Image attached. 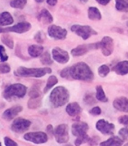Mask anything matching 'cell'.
<instances>
[{
  "instance_id": "23",
  "label": "cell",
  "mask_w": 128,
  "mask_h": 146,
  "mask_svg": "<svg viewBox=\"0 0 128 146\" xmlns=\"http://www.w3.org/2000/svg\"><path fill=\"white\" fill-rule=\"evenodd\" d=\"M66 111L70 116H76L81 112V107L77 102L70 103L67 105Z\"/></svg>"
},
{
  "instance_id": "25",
  "label": "cell",
  "mask_w": 128,
  "mask_h": 146,
  "mask_svg": "<svg viewBox=\"0 0 128 146\" xmlns=\"http://www.w3.org/2000/svg\"><path fill=\"white\" fill-rule=\"evenodd\" d=\"M1 41L5 46H6L10 49H13L14 48V42L13 38L9 34L4 33L1 36Z\"/></svg>"
},
{
  "instance_id": "44",
  "label": "cell",
  "mask_w": 128,
  "mask_h": 146,
  "mask_svg": "<svg viewBox=\"0 0 128 146\" xmlns=\"http://www.w3.org/2000/svg\"><path fill=\"white\" fill-rule=\"evenodd\" d=\"M99 140H100V139L98 137L91 138V140L89 141L90 145H97Z\"/></svg>"
},
{
  "instance_id": "35",
  "label": "cell",
  "mask_w": 128,
  "mask_h": 146,
  "mask_svg": "<svg viewBox=\"0 0 128 146\" xmlns=\"http://www.w3.org/2000/svg\"><path fill=\"white\" fill-rule=\"evenodd\" d=\"M9 60V55H7L6 50L3 46L0 45V61L2 63H5Z\"/></svg>"
},
{
  "instance_id": "48",
  "label": "cell",
  "mask_w": 128,
  "mask_h": 146,
  "mask_svg": "<svg viewBox=\"0 0 128 146\" xmlns=\"http://www.w3.org/2000/svg\"><path fill=\"white\" fill-rule=\"evenodd\" d=\"M45 0H35V2H38V3H41V2H43Z\"/></svg>"
},
{
  "instance_id": "52",
  "label": "cell",
  "mask_w": 128,
  "mask_h": 146,
  "mask_svg": "<svg viewBox=\"0 0 128 146\" xmlns=\"http://www.w3.org/2000/svg\"><path fill=\"white\" fill-rule=\"evenodd\" d=\"M0 146H2V143L1 142H0Z\"/></svg>"
},
{
  "instance_id": "12",
  "label": "cell",
  "mask_w": 128,
  "mask_h": 146,
  "mask_svg": "<svg viewBox=\"0 0 128 146\" xmlns=\"http://www.w3.org/2000/svg\"><path fill=\"white\" fill-rule=\"evenodd\" d=\"M96 128L105 135H112L115 132V125L105 120H98L96 124Z\"/></svg>"
},
{
  "instance_id": "6",
  "label": "cell",
  "mask_w": 128,
  "mask_h": 146,
  "mask_svg": "<svg viewBox=\"0 0 128 146\" xmlns=\"http://www.w3.org/2000/svg\"><path fill=\"white\" fill-rule=\"evenodd\" d=\"M71 31L80 37H81L85 40L90 38L91 36L97 34V32H96L91 27L87 26V25L75 24V25L71 27Z\"/></svg>"
},
{
  "instance_id": "1",
  "label": "cell",
  "mask_w": 128,
  "mask_h": 146,
  "mask_svg": "<svg viewBox=\"0 0 128 146\" xmlns=\"http://www.w3.org/2000/svg\"><path fill=\"white\" fill-rule=\"evenodd\" d=\"M70 77L75 80L91 81L93 79V73L91 69L84 62H78L70 68Z\"/></svg>"
},
{
  "instance_id": "30",
  "label": "cell",
  "mask_w": 128,
  "mask_h": 146,
  "mask_svg": "<svg viewBox=\"0 0 128 146\" xmlns=\"http://www.w3.org/2000/svg\"><path fill=\"white\" fill-rule=\"evenodd\" d=\"M29 96L30 98H40L41 96V92L40 88L38 86H33L29 91Z\"/></svg>"
},
{
  "instance_id": "20",
  "label": "cell",
  "mask_w": 128,
  "mask_h": 146,
  "mask_svg": "<svg viewBox=\"0 0 128 146\" xmlns=\"http://www.w3.org/2000/svg\"><path fill=\"white\" fill-rule=\"evenodd\" d=\"M113 70L119 75H125L128 74V61H121L113 68Z\"/></svg>"
},
{
  "instance_id": "27",
  "label": "cell",
  "mask_w": 128,
  "mask_h": 146,
  "mask_svg": "<svg viewBox=\"0 0 128 146\" xmlns=\"http://www.w3.org/2000/svg\"><path fill=\"white\" fill-rule=\"evenodd\" d=\"M96 98L98 101L100 102H106L108 101V98H106V94H105L104 91H103V89L101 86H98L96 87Z\"/></svg>"
},
{
  "instance_id": "7",
  "label": "cell",
  "mask_w": 128,
  "mask_h": 146,
  "mask_svg": "<svg viewBox=\"0 0 128 146\" xmlns=\"http://www.w3.org/2000/svg\"><path fill=\"white\" fill-rule=\"evenodd\" d=\"M31 126L30 120L23 117H18L14 120L11 125V129L14 133H23L29 129Z\"/></svg>"
},
{
  "instance_id": "46",
  "label": "cell",
  "mask_w": 128,
  "mask_h": 146,
  "mask_svg": "<svg viewBox=\"0 0 128 146\" xmlns=\"http://www.w3.org/2000/svg\"><path fill=\"white\" fill-rule=\"evenodd\" d=\"M98 3H100V5H106L108 3L110 2L111 0H96Z\"/></svg>"
},
{
  "instance_id": "4",
  "label": "cell",
  "mask_w": 128,
  "mask_h": 146,
  "mask_svg": "<svg viewBox=\"0 0 128 146\" xmlns=\"http://www.w3.org/2000/svg\"><path fill=\"white\" fill-rule=\"evenodd\" d=\"M51 69L49 68H28L20 67L14 71V75L23 77H41L47 74H51Z\"/></svg>"
},
{
  "instance_id": "16",
  "label": "cell",
  "mask_w": 128,
  "mask_h": 146,
  "mask_svg": "<svg viewBox=\"0 0 128 146\" xmlns=\"http://www.w3.org/2000/svg\"><path fill=\"white\" fill-rule=\"evenodd\" d=\"M87 130H88V125L85 122L75 123L72 127V134L77 137L86 135Z\"/></svg>"
},
{
  "instance_id": "53",
  "label": "cell",
  "mask_w": 128,
  "mask_h": 146,
  "mask_svg": "<svg viewBox=\"0 0 128 146\" xmlns=\"http://www.w3.org/2000/svg\"><path fill=\"white\" fill-rule=\"evenodd\" d=\"M127 58H128V53H127Z\"/></svg>"
},
{
  "instance_id": "17",
  "label": "cell",
  "mask_w": 128,
  "mask_h": 146,
  "mask_svg": "<svg viewBox=\"0 0 128 146\" xmlns=\"http://www.w3.org/2000/svg\"><path fill=\"white\" fill-rule=\"evenodd\" d=\"M113 106L115 109L121 112H128V98L120 97L113 102Z\"/></svg>"
},
{
  "instance_id": "38",
  "label": "cell",
  "mask_w": 128,
  "mask_h": 146,
  "mask_svg": "<svg viewBox=\"0 0 128 146\" xmlns=\"http://www.w3.org/2000/svg\"><path fill=\"white\" fill-rule=\"evenodd\" d=\"M119 135L124 140L128 139V128H122L119 130Z\"/></svg>"
},
{
  "instance_id": "42",
  "label": "cell",
  "mask_w": 128,
  "mask_h": 146,
  "mask_svg": "<svg viewBox=\"0 0 128 146\" xmlns=\"http://www.w3.org/2000/svg\"><path fill=\"white\" fill-rule=\"evenodd\" d=\"M60 76L63 78H68L70 77V68H64L60 73Z\"/></svg>"
},
{
  "instance_id": "3",
  "label": "cell",
  "mask_w": 128,
  "mask_h": 146,
  "mask_svg": "<svg viewBox=\"0 0 128 146\" xmlns=\"http://www.w3.org/2000/svg\"><path fill=\"white\" fill-rule=\"evenodd\" d=\"M70 99V93L63 86H57L52 90L50 95V101L55 108L66 105Z\"/></svg>"
},
{
  "instance_id": "31",
  "label": "cell",
  "mask_w": 128,
  "mask_h": 146,
  "mask_svg": "<svg viewBox=\"0 0 128 146\" xmlns=\"http://www.w3.org/2000/svg\"><path fill=\"white\" fill-rule=\"evenodd\" d=\"M58 83V80L56 78L55 76H49V78H48V81H47V83H46V86L45 89H44V92L46 93L49 90H51V88L55 86L56 83Z\"/></svg>"
},
{
  "instance_id": "9",
  "label": "cell",
  "mask_w": 128,
  "mask_h": 146,
  "mask_svg": "<svg viewBox=\"0 0 128 146\" xmlns=\"http://www.w3.org/2000/svg\"><path fill=\"white\" fill-rule=\"evenodd\" d=\"M54 135L55 136L56 141L58 143H66L69 141V133L68 127L66 124H60L54 129Z\"/></svg>"
},
{
  "instance_id": "41",
  "label": "cell",
  "mask_w": 128,
  "mask_h": 146,
  "mask_svg": "<svg viewBox=\"0 0 128 146\" xmlns=\"http://www.w3.org/2000/svg\"><path fill=\"white\" fill-rule=\"evenodd\" d=\"M118 122H119L121 124H123L124 125V126L128 127V115L121 116V117L118 118Z\"/></svg>"
},
{
  "instance_id": "39",
  "label": "cell",
  "mask_w": 128,
  "mask_h": 146,
  "mask_svg": "<svg viewBox=\"0 0 128 146\" xmlns=\"http://www.w3.org/2000/svg\"><path fill=\"white\" fill-rule=\"evenodd\" d=\"M43 34L41 33V31H39V32H37L36 34L35 35V37H34V39H35V41L37 42H39V43H42L44 42V36Z\"/></svg>"
},
{
  "instance_id": "55",
  "label": "cell",
  "mask_w": 128,
  "mask_h": 146,
  "mask_svg": "<svg viewBox=\"0 0 128 146\" xmlns=\"http://www.w3.org/2000/svg\"><path fill=\"white\" fill-rule=\"evenodd\" d=\"M127 26H128V22H127Z\"/></svg>"
},
{
  "instance_id": "13",
  "label": "cell",
  "mask_w": 128,
  "mask_h": 146,
  "mask_svg": "<svg viewBox=\"0 0 128 146\" xmlns=\"http://www.w3.org/2000/svg\"><path fill=\"white\" fill-rule=\"evenodd\" d=\"M52 56L54 60L60 64L67 63L70 60V55L66 51L59 47H55L52 50Z\"/></svg>"
},
{
  "instance_id": "47",
  "label": "cell",
  "mask_w": 128,
  "mask_h": 146,
  "mask_svg": "<svg viewBox=\"0 0 128 146\" xmlns=\"http://www.w3.org/2000/svg\"><path fill=\"white\" fill-rule=\"evenodd\" d=\"M47 3L51 6H54L57 3V0H47Z\"/></svg>"
},
{
  "instance_id": "50",
  "label": "cell",
  "mask_w": 128,
  "mask_h": 146,
  "mask_svg": "<svg viewBox=\"0 0 128 146\" xmlns=\"http://www.w3.org/2000/svg\"><path fill=\"white\" fill-rule=\"evenodd\" d=\"M124 146H128V143H127V144L126 145H124Z\"/></svg>"
},
{
  "instance_id": "45",
  "label": "cell",
  "mask_w": 128,
  "mask_h": 146,
  "mask_svg": "<svg viewBox=\"0 0 128 146\" xmlns=\"http://www.w3.org/2000/svg\"><path fill=\"white\" fill-rule=\"evenodd\" d=\"M47 133H48L49 135H54V129L53 128V127L51 125H48L47 127Z\"/></svg>"
},
{
  "instance_id": "54",
  "label": "cell",
  "mask_w": 128,
  "mask_h": 146,
  "mask_svg": "<svg viewBox=\"0 0 128 146\" xmlns=\"http://www.w3.org/2000/svg\"><path fill=\"white\" fill-rule=\"evenodd\" d=\"M126 1H127V2H128V0H126Z\"/></svg>"
},
{
  "instance_id": "33",
  "label": "cell",
  "mask_w": 128,
  "mask_h": 146,
  "mask_svg": "<svg viewBox=\"0 0 128 146\" xmlns=\"http://www.w3.org/2000/svg\"><path fill=\"white\" fill-rule=\"evenodd\" d=\"M90 140H91V138H90L87 134H86V135H81V136H79V137H77L76 140L75 141V146H80L81 145L83 144V143L89 142Z\"/></svg>"
},
{
  "instance_id": "28",
  "label": "cell",
  "mask_w": 128,
  "mask_h": 146,
  "mask_svg": "<svg viewBox=\"0 0 128 146\" xmlns=\"http://www.w3.org/2000/svg\"><path fill=\"white\" fill-rule=\"evenodd\" d=\"M115 8L117 11L128 12V2L126 0H115Z\"/></svg>"
},
{
  "instance_id": "32",
  "label": "cell",
  "mask_w": 128,
  "mask_h": 146,
  "mask_svg": "<svg viewBox=\"0 0 128 146\" xmlns=\"http://www.w3.org/2000/svg\"><path fill=\"white\" fill-rule=\"evenodd\" d=\"M40 61L44 65H51L53 63V60L48 52H45L40 56Z\"/></svg>"
},
{
  "instance_id": "34",
  "label": "cell",
  "mask_w": 128,
  "mask_h": 146,
  "mask_svg": "<svg viewBox=\"0 0 128 146\" xmlns=\"http://www.w3.org/2000/svg\"><path fill=\"white\" fill-rule=\"evenodd\" d=\"M109 72H110V69H109V68L106 64H102V65H101L100 68H98V74L102 77L106 76Z\"/></svg>"
},
{
  "instance_id": "22",
  "label": "cell",
  "mask_w": 128,
  "mask_h": 146,
  "mask_svg": "<svg viewBox=\"0 0 128 146\" xmlns=\"http://www.w3.org/2000/svg\"><path fill=\"white\" fill-rule=\"evenodd\" d=\"M123 139L118 136H112L109 139L100 143V146H121Z\"/></svg>"
},
{
  "instance_id": "15",
  "label": "cell",
  "mask_w": 128,
  "mask_h": 146,
  "mask_svg": "<svg viewBox=\"0 0 128 146\" xmlns=\"http://www.w3.org/2000/svg\"><path fill=\"white\" fill-rule=\"evenodd\" d=\"M22 111H23L22 106L15 105V106H13V107L5 110L2 113V117L4 120L10 121V120H13L14 118H15L18 115V113H20Z\"/></svg>"
},
{
  "instance_id": "43",
  "label": "cell",
  "mask_w": 128,
  "mask_h": 146,
  "mask_svg": "<svg viewBox=\"0 0 128 146\" xmlns=\"http://www.w3.org/2000/svg\"><path fill=\"white\" fill-rule=\"evenodd\" d=\"M101 109H100V107H94L93 108L91 111H90V113H91L92 115L96 116V115H100L101 113Z\"/></svg>"
},
{
  "instance_id": "11",
  "label": "cell",
  "mask_w": 128,
  "mask_h": 146,
  "mask_svg": "<svg viewBox=\"0 0 128 146\" xmlns=\"http://www.w3.org/2000/svg\"><path fill=\"white\" fill-rule=\"evenodd\" d=\"M99 43H100V48H101L103 55L109 56L112 55L114 50V41L111 37H103Z\"/></svg>"
},
{
  "instance_id": "51",
  "label": "cell",
  "mask_w": 128,
  "mask_h": 146,
  "mask_svg": "<svg viewBox=\"0 0 128 146\" xmlns=\"http://www.w3.org/2000/svg\"><path fill=\"white\" fill-rule=\"evenodd\" d=\"M66 146H72V145H67Z\"/></svg>"
},
{
  "instance_id": "2",
  "label": "cell",
  "mask_w": 128,
  "mask_h": 146,
  "mask_svg": "<svg viewBox=\"0 0 128 146\" xmlns=\"http://www.w3.org/2000/svg\"><path fill=\"white\" fill-rule=\"evenodd\" d=\"M27 92V87L21 83H13L7 86L2 92V97L9 101L13 98H24Z\"/></svg>"
},
{
  "instance_id": "26",
  "label": "cell",
  "mask_w": 128,
  "mask_h": 146,
  "mask_svg": "<svg viewBox=\"0 0 128 146\" xmlns=\"http://www.w3.org/2000/svg\"><path fill=\"white\" fill-rule=\"evenodd\" d=\"M41 98H30V100L27 102V107L30 109H37L41 107Z\"/></svg>"
},
{
  "instance_id": "40",
  "label": "cell",
  "mask_w": 128,
  "mask_h": 146,
  "mask_svg": "<svg viewBox=\"0 0 128 146\" xmlns=\"http://www.w3.org/2000/svg\"><path fill=\"white\" fill-rule=\"evenodd\" d=\"M85 102L86 104L87 105H93V104H95L96 103V101L95 99L93 98V96H90V95H87L85 97Z\"/></svg>"
},
{
  "instance_id": "49",
  "label": "cell",
  "mask_w": 128,
  "mask_h": 146,
  "mask_svg": "<svg viewBox=\"0 0 128 146\" xmlns=\"http://www.w3.org/2000/svg\"><path fill=\"white\" fill-rule=\"evenodd\" d=\"M81 2H87L88 0H80Z\"/></svg>"
},
{
  "instance_id": "14",
  "label": "cell",
  "mask_w": 128,
  "mask_h": 146,
  "mask_svg": "<svg viewBox=\"0 0 128 146\" xmlns=\"http://www.w3.org/2000/svg\"><path fill=\"white\" fill-rule=\"evenodd\" d=\"M96 49V48H100V43H95V44H90V45H80V46H77L76 48H73L71 51V53L73 56L78 57L84 55L85 54L88 52L91 49Z\"/></svg>"
},
{
  "instance_id": "29",
  "label": "cell",
  "mask_w": 128,
  "mask_h": 146,
  "mask_svg": "<svg viewBox=\"0 0 128 146\" xmlns=\"http://www.w3.org/2000/svg\"><path fill=\"white\" fill-rule=\"evenodd\" d=\"M27 0H11L10 2V6L13 9H23L26 6Z\"/></svg>"
},
{
  "instance_id": "24",
  "label": "cell",
  "mask_w": 128,
  "mask_h": 146,
  "mask_svg": "<svg viewBox=\"0 0 128 146\" xmlns=\"http://www.w3.org/2000/svg\"><path fill=\"white\" fill-rule=\"evenodd\" d=\"M88 18L92 21H100L102 18V15L97 8L90 7L88 9Z\"/></svg>"
},
{
  "instance_id": "8",
  "label": "cell",
  "mask_w": 128,
  "mask_h": 146,
  "mask_svg": "<svg viewBox=\"0 0 128 146\" xmlns=\"http://www.w3.org/2000/svg\"><path fill=\"white\" fill-rule=\"evenodd\" d=\"M26 141L33 142L34 144H44L48 142V135L43 132H31L27 133L24 135Z\"/></svg>"
},
{
  "instance_id": "5",
  "label": "cell",
  "mask_w": 128,
  "mask_h": 146,
  "mask_svg": "<svg viewBox=\"0 0 128 146\" xmlns=\"http://www.w3.org/2000/svg\"><path fill=\"white\" fill-rule=\"evenodd\" d=\"M30 23L26 21L19 22L15 25L7 27H0V33H24L28 32L31 29Z\"/></svg>"
},
{
  "instance_id": "18",
  "label": "cell",
  "mask_w": 128,
  "mask_h": 146,
  "mask_svg": "<svg viewBox=\"0 0 128 146\" xmlns=\"http://www.w3.org/2000/svg\"><path fill=\"white\" fill-rule=\"evenodd\" d=\"M37 19L44 24H51L53 22V17L51 14L45 9H43L37 16Z\"/></svg>"
},
{
  "instance_id": "37",
  "label": "cell",
  "mask_w": 128,
  "mask_h": 146,
  "mask_svg": "<svg viewBox=\"0 0 128 146\" xmlns=\"http://www.w3.org/2000/svg\"><path fill=\"white\" fill-rule=\"evenodd\" d=\"M4 144L5 146H18V143L9 136H5L4 138Z\"/></svg>"
},
{
  "instance_id": "36",
  "label": "cell",
  "mask_w": 128,
  "mask_h": 146,
  "mask_svg": "<svg viewBox=\"0 0 128 146\" xmlns=\"http://www.w3.org/2000/svg\"><path fill=\"white\" fill-rule=\"evenodd\" d=\"M11 71V67L9 64H0V74H7Z\"/></svg>"
},
{
  "instance_id": "21",
  "label": "cell",
  "mask_w": 128,
  "mask_h": 146,
  "mask_svg": "<svg viewBox=\"0 0 128 146\" xmlns=\"http://www.w3.org/2000/svg\"><path fill=\"white\" fill-rule=\"evenodd\" d=\"M43 46L40 45H31L28 48V53L32 58H38L43 54Z\"/></svg>"
},
{
  "instance_id": "19",
  "label": "cell",
  "mask_w": 128,
  "mask_h": 146,
  "mask_svg": "<svg viewBox=\"0 0 128 146\" xmlns=\"http://www.w3.org/2000/svg\"><path fill=\"white\" fill-rule=\"evenodd\" d=\"M14 23V18L9 11H3L0 13V27L9 26Z\"/></svg>"
},
{
  "instance_id": "10",
  "label": "cell",
  "mask_w": 128,
  "mask_h": 146,
  "mask_svg": "<svg viewBox=\"0 0 128 146\" xmlns=\"http://www.w3.org/2000/svg\"><path fill=\"white\" fill-rule=\"evenodd\" d=\"M48 33L49 36L54 39H64L67 36V31L61 27L56 25H51L48 29Z\"/></svg>"
}]
</instances>
